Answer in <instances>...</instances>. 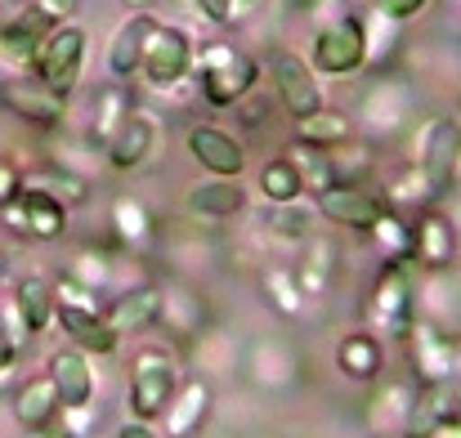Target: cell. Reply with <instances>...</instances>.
<instances>
[{"instance_id": "6da1fadb", "label": "cell", "mask_w": 461, "mask_h": 438, "mask_svg": "<svg viewBox=\"0 0 461 438\" xmlns=\"http://www.w3.org/2000/svg\"><path fill=\"white\" fill-rule=\"evenodd\" d=\"M363 322L372 326V335L408 340V331H412V322H417V278H412V260H385V269L376 273L372 291L363 299Z\"/></svg>"}, {"instance_id": "7a4b0ae2", "label": "cell", "mask_w": 461, "mask_h": 438, "mask_svg": "<svg viewBox=\"0 0 461 438\" xmlns=\"http://www.w3.org/2000/svg\"><path fill=\"white\" fill-rule=\"evenodd\" d=\"M256 81H260L256 58H247L229 40L202 45V54H197V85H202V99L211 108H238L256 90Z\"/></svg>"}, {"instance_id": "3957f363", "label": "cell", "mask_w": 461, "mask_h": 438, "mask_svg": "<svg viewBox=\"0 0 461 438\" xmlns=\"http://www.w3.org/2000/svg\"><path fill=\"white\" fill-rule=\"evenodd\" d=\"M457 165H461V126L453 117H430L417 130V170L426 174L435 197H444L453 188Z\"/></svg>"}, {"instance_id": "277c9868", "label": "cell", "mask_w": 461, "mask_h": 438, "mask_svg": "<svg viewBox=\"0 0 461 438\" xmlns=\"http://www.w3.org/2000/svg\"><path fill=\"white\" fill-rule=\"evenodd\" d=\"M81 58H86V31L77 22H59L45 45L36 49V81H45L54 94H72L77 90V76H81Z\"/></svg>"}, {"instance_id": "5b68a950", "label": "cell", "mask_w": 461, "mask_h": 438, "mask_svg": "<svg viewBox=\"0 0 461 438\" xmlns=\"http://www.w3.org/2000/svg\"><path fill=\"white\" fill-rule=\"evenodd\" d=\"M363 63H367V31H363V22L354 13L318 27V36H313V72H322V76H349Z\"/></svg>"}, {"instance_id": "8992f818", "label": "cell", "mask_w": 461, "mask_h": 438, "mask_svg": "<svg viewBox=\"0 0 461 438\" xmlns=\"http://www.w3.org/2000/svg\"><path fill=\"white\" fill-rule=\"evenodd\" d=\"M403 344H408L417 385H435V380H453V376H457L461 344L448 335V326H439V322H430V317H417Z\"/></svg>"}, {"instance_id": "52a82bcc", "label": "cell", "mask_w": 461, "mask_h": 438, "mask_svg": "<svg viewBox=\"0 0 461 438\" xmlns=\"http://www.w3.org/2000/svg\"><path fill=\"white\" fill-rule=\"evenodd\" d=\"M140 72L149 76V85H157V90L179 85L193 72V40H188V31L184 27H170V22H153V31L144 40Z\"/></svg>"}, {"instance_id": "ba28073f", "label": "cell", "mask_w": 461, "mask_h": 438, "mask_svg": "<svg viewBox=\"0 0 461 438\" xmlns=\"http://www.w3.org/2000/svg\"><path fill=\"white\" fill-rule=\"evenodd\" d=\"M179 380H175V362L161 349H140L131 362V407L140 421H153L166 412V403L175 398Z\"/></svg>"}, {"instance_id": "9c48e42d", "label": "cell", "mask_w": 461, "mask_h": 438, "mask_svg": "<svg viewBox=\"0 0 461 438\" xmlns=\"http://www.w3.org/2000/svg\"><path fill=\"white\" fill-rule=\"evenodd\" d=\"M0 108L14 112V117H23V121H32V126H63V117H68V99L54 94L36 76H9V81H0Z\"/></svg>"}, {"instance_id": "30bf717a", "label": "cell", "mask_w": 461, "mask_h": 438, "mask_svg": "<svg viewBox=\"0 0 461 438\" xmlns=\"http://www.w3.org/2000/svg\"><path fill=\"white\" fill-rule=\"evenodd\" d=\"M269 76H274V90H278V103L287 108V117L301 121V117H309V112L322 108V90H318L313 67H309L301 54L278 49V54L269 58Z\"/></svg>"}, {"instance_id": "8fae6325", "label": "cell", "mask_w": 461, "mask_h": 438, "mask_svg": "<svg viewBox=\"0 0 461 438\" xmlns=\"http://www.w3.org/2000/svg\"><path fill=\"white\" fill-rule=\"evenodd\" d=\"M313 197H318V215L322 219L358 228V233H367L381 219V210H385V201L376 192H363V188H349V183H331V188H322Z\"/></svg>"}, {"instance_id": "7c38bea8", "label": "cell", "mask_w": 461, "mask_h": 438, "mask_svg": "<svg viewBox=\"0 0 461 438\" xmlns=\"http://www.w3.org/2000/svg\"><path fill=\"white\" fill-rule=\"evenodd\" d=\"M184 144H188V152H193L197 165H206V170L220 174V179H238L242 165H247L242 144H238L229 130H220V126H193Z\"/></svg>"}, {"instance_id": "4fadbf2b", "label": "cell", "mask_w": 461, "mask_h": 438, "mask_svg": "<svg viewBox=\"0 0 461 438\" xmlns=\"http://www.w3.org/2000/svg\"><path fill=\"white\" fill-rule=\"evenodd\" d=\"M50 376H54V389H59V403L63 407H81V403H95V362L86 349H59L50 358Z\"/></svg>"}, {"instance_id": "5bb4252c", "label": "cell", "mask_w": 461, "mask_h": 438, "mask_svg": "<svg viewBox=\"0 0 461 438\" xmlns=\"http://www.w3.org/2000/svg\"><path fill=\"white\" fill-rule=\"evenodd\" d=\"M54 31V22L36 9H23L18 18H9L0 27V58L9 67H32L36 63V49L45 45V36Z\"/></svg>"}, {"instance_id": "9a60e30c", "label": "cell", "mask_w": 461, "mask_h": 438, "mask_svg": "<svg viewBox=\"0 0 461 438\" xmlns=\"http://www.w3.org/2000/svg\"><path fill=\"white\" fill-rule=\"evenodd\" d=\"M157 139H161V130H157L153 117L131 112V117H126V126L113 135V144L104 147V156H108V165H113V170H140V165L157 152Z\"/></svg>"}, {"instance_id": "2e32d148", "label": "cell", "mask_w": 461, "mask_h": 438, "mask_svg": "<svg viewBox=\"0 0 461 438\" xmlns=\"http://www.w3.org/2000/svg\"><path fill=\"white\" fill-rule=\"evenodd\" d=\"M126 117H131V94H126V85H122V81L99 85V90L90 94V121H86L90 147L104 152V147L113 144V135L126 126Z\"/></svg>"}, {"instance_id": "e0dca14e", "label": "cell", "mask_w": 461, "mask_h": 438, "mask_svg": "<svg viewBox=\"0 0 461 438\" xmlns=\"http://www.w3.org/2000/svg\"><path fill=\"white\" fill-rule=\"evenodd\" d=\"M166 434L170 438H197V430L206 425V416H211V385L206 380H188V385H179L175 389V398L166 403Z\"/></svg>"}, {"instance_id": "ac0fdd59", "label": "cell", "mask_w": 461, "mask_h": 438, "mask_svg": "<svg viewBox=\"0 0 461 438\" xmlns=\"http://www.w3.org/2000/svg\"><path fill=\"white\" fill-rule=\"evenodd\" d=\"M113 237L122 255H144L157 237V219L153 210L140 197H117L113 201Z\"/></svg>"}, {"instance_id": "d6986e66", "label": "cell", "mask_w": 461, "mask_h": 438, "mask_svg": "<svg viewBox=\"0 0 461 438\" xmlns=\"http://www.w3.org/2000/svg\"><path fill=\"white\" fill-rule=\"evenodd\" d=\"M54 317H59V326L68 331V340L77 344V349H86V353H117V331L104 322V313L99 308H68V304H54Z\"/></svg>"}, {"instance_id": "ffe728a7", "label": "cell", "mask_w": 461, "mask_h": 438, "mask_svg": "<svg viewBox=\"0 0 461 438\" xmlns=\"http://www.w3.org/2000/svg\"><path fill=\"white\" fill-rule=\"evenodd\" d=\"M461 412L457 389L448 380H435V385H417L412 394V412H408V438H426L435 425H444L448 416Z\"/></svg>"}, {"instance_id": "44dd1931", "label": "cell", "mask_w": 461, "mask_h": 438, "mask_svg": "<svg viewBox=\"0 0 461 438\" xmlns=\"http://www.w3.org/2000/svg\"><path fill=\"white\" fill-rule=\"evenodd\" d=\"M18 210H23V233L36 242H54L68 233V206L45 188H23Z\"/></svg>"}, {"instance_id": "7402d4cb", "label": "cell", "mask_w": 461, "mask_h": 438, "mask_svg": "<svg viewBox=\"0 0 461 438\" xmlns=\"http://www.w3.org/2000/svg\"><path fill=\"white\" fill-rule=\"evenodd\" d=\"M157 313H161V287L153 282H144V287H131V291H122L108 308H104V322L122 335V331H149L157 322Z\"/></svg>"}, {"instance_id": "603a6c76", "label": "cell", "mask_w": 461, "mask_h": 438, "mask_svg": "<svg viewBox=\"0 0 461 438\" xmlns=\"http://www.w3.org/2000/svg\"><path fill=\"white\" fill-rule=\"evenodd\" d=\"M363 112H367V126L376 130H399L412 112V90L399 81V76H376V85L367 90L363 99Z\"/></svg>"}, {"instance_id": "cb8c5ba5", "label": "cell", "mask_w": 461, "mask_h": 438, "mask_svg": "<svg viewBox=\"0 0 461 438\" xmlns=\"http://www.w3.org/2000/svg\"><path fill=\"white\" fill-rule=\"evenodd\" d=\"M149 31H153V18H149V13H131V18L117 27V36H113V45H108V72H113L122 85L140 72Z\"/></svg>"}, {"instance_id": "d4e9b609", "label": "cell", "mask_w": 461, "mask_h": 438, "mask_svg": "<svg viewBox=\"0 0 461 438\" xmlns=\"http://www.w3.org/2000/svg\"><path fill=\"white\" fill-rule=\"evenodd\" d=\"M59 389H54V376L45 371V376H32L27 385H18V394H14V421L23 425V430H45V425H54V416H59Z\"/></svg>"}, {"instance_id": "484cf974", "label": "cell", "mask_w": 461, "mask_h": 438, "mask_svg": "<svg viewBox=\"0 0 461 438\" xmlns=\"http://www.w3.org/2000/svg\"><path fill=\"white\" fill-rule=\"evenodd\" d=\"M184 206L193 210V215H202V219H229V215H238L242 206H247V192H242V183L238 179H206V183H193L188 188V197H184Z\"/></svg>"}, {"instance_id": "4316f807", "label": "cell", "mask_w": 461, "mask_h": 438, "mask_svg": "<svg viewBox=\"0 0 461 438\" xmlns=\"http://www.w3.org/2000/svg\"><path fill=\"white\" fill-rule=\"evenodd\" d=\"M336 367H340L349 380H376V376L385 371L381 335H372V331H349V335L336 344Z\"/></svg>"}, {"instance_id": "83f0119b", "label": "cell", "mask_w": 461, "mask_h": 438, "mask_svg": "<svg viewBox=\"0 0 461 438\" xmlns=\"http://www.w3.org/2000/svg\"><path fill=\"white\" fill-rule=\"evenodd\" d=\"M417 380H385L376 403H372V430L381 434H408V412H412Z\"/></svg>"}, {"instance_id": "f1b7e54d", "label": "cell", "mask_w": 461, "mask_h": 438, "mask_svg": "<svg viewBox=\"0 0 461 438\" xmlns=\"http://www.w3.org/2000/svg\"><path fill=\"white\" fill-rule=\"evenodd\" d=\"M412 233H417V260L421 264H430V269H448L453 264V255H457V228L444 219V215H421L417 224H412Z\"/></svg>"}, {"instance_id": "f546056e", "label": "cell", "mask_w": 461, "mask_h": 438, "mask_svg": "<svg viewBox=\"0 0 461 438\" xmlns=\"http://www.w3.org/2000/svg\"><path fill=\"white\" fill-rule=\"evenodd\" d=\"M292 273H296V287H301L305 299L327 295L331 291V278H336V246L322 242V237H318V242L305 237V255H301V264H296Z\"/></svg>"}, {"instance_id": "4dcf8cb0", "label": "cell", "mask_w": 461, "mask_h": 438, "mask_svg": "<svg viewBox=\"0 0 461 438\" xmlns=\"http://www.w3.org/2000/svg\"><path fill=\"white\" fill-rule=\"evenodd\" d=\"M14 308L23 313V326H27L32 335L45 331L50 317H54V282H45L41 273L23 278V282L14 287Z\"/></svg>"}, {"instance_id": "1f68e13d", "label": "cell", "mask_w": 461, "mask_h": 438, "mask_svg": "<svg viewBox=\"0 0 461 438\" xmlns=\"http://www.w3.org/2000/svg\"><path fill=\"white\" fill-rule=\"evenodd\" d=\"M349 135H354V126H349L345 112H327V108H318V112H309V117L296 121V144L322 147V152L349 144Z\"/></svg>"}, {"instance_id": "d6a6232c", "label": "cell", "mask_w": 461, "mask_h": 438, "mask_svg": "<svg viewBox=\"0 0 461 438\" xmlns=\"http://www.w3.org/2000/svg\"><path fill=\"white\" fill-rule=\"evenodd\" d=\"M23 188H45V192H54L63 206H81V201H90V183H86V174H77V170H68V165H41V170H27L23 174Z\"/></svg>"}, {"instance_id": "836d02e7", "label": "cell", "mask_w": 461, "mask_h": 438, "mask_svg": "<svg viewBox=\"0 0 461 438\" xmlns=\"http://www.w3.org/2000/svg\"><path fill=\"white\" fill-rule=\"evenodd\" d=\"M372 237H376V246H381V255L385 260H417V233H412V219H403L399 210H381V219L367 228Z\"/></svg>"}, {"instance_id": "e575fe53", "label": "cell", "mask_w": 461, "mask_h": 438, "mask_svg": "<svg viewBox=\"0 0 461 438\" xmlns=\"http://www.w3.org/2000/svg\"><path fill=\"white\" fill-rule=\"evenodd\" d=\"M63 273H68L72 282H81L86 291L108 295L113 291V278H117V255H108V251H81Z\"/></svg>"}, {"instance_id": "d590c367", "label": "cell", "mask_w": 461, "mask_h": 438, "mask_svg": "<svg viewBox=\"0 0 461 438\" xmlns=\"http://www.w3.org/2000/svg\"><path fill=\"white\" fill-rule=\"evenodd\" d=\"M260 192H265V201L287 206V201H301L305 183H301V174H296V165L287 156H274V161L260 165Z\"/></svg>"}, {"instance_id": "8d00e7d4", "label": "cell", "mask_w": 461, "mask_h": 438, "mask_svg": "<svg viewBox=\"0 0 461 438\" xmlns=\"http://www.w3.org/2000/svg\"><path fill=\"white\" fill-rule=\"evenodd\" d=\"M287 161L296 165V174H301V183H305L309 192H322V188L336 183V161H331V152H322V147L296 144L287 152Z\"/></svg>"}, {"instance_id": "74e56055", "label": "cell", "mask_w": 461, "mask_h": 438, "mask_svg": "<svg viewBox=\"0 0 461 438\" xmlns=\"http://www.w3.org/2000/svg\"><path fill=\"white\" fill-rule=\"evenodd\" d=\"M265 299L283 313V317H301L305 313V295L296 287V273L287 264H269L265 269Z\"/></svg>"}, {"instance_id": "f35d334b", "label": "cell", "mask_w": 461, "mask_h": 438, "mask_svg": "<svg viewBox=\"0 0 461 438\" xmlns=\"http://www.w3.org/2000/svg\"><path fill=\"white\" fill-rule=\"evenodd\" d=\"M157 322H166L170 331H197L202 326V304H197V295L179 291V287H161V313H157Z\"/></svg>"}, {"instance_id": "ab89813d", "label": "cell", "mask_w": 461, "mask_h": 438, "mask_svg": "<svg viewBox=\"0 0 461 438\" xmlns=\"http://www.w3.org/2000/svg\"><path fill=\"white\" fill-rule=\"evenodd\" d=\"M54 430L63 438H90V430H95V407H90V403H81V407H59Z\"/></svg>"}, {"instance_id": "60d3db41", "label": "cell", "mask_w": 461, "mask_h": 438, "mask_svg": "<svg viewBox=\"0 0 461 438\" xmlns=\"http://www.w3.org/2000/svg\"><path fill=\"white\" fill-rule=\"evenodd\" d=\"M269 228H274L278 237L305 242V237H309V215H305V210H296V201H287L278 215H269Z\"/></svg>"}, {"instance_id": "b9f144b4", "label": "cell", "mask_w": 461, "mask_h": 438, "mask_svg": "<svg viewBox=\"0 0 461 438\" xmlns=\"http://www.w3.org/2000/svg\"><path fill=\"white\" fill-rule=\"evenodd\" d=\"M18 197H23V170H18L9 156H0V210L14 206Z\"/></svg>"}, {"instance_id": "7bdbcfd3", "label": "cell", "mask_w": 461, "mask_h": 438, "mask_svg": "<svg viewBox=\"0 0 461 438\" xmlns=\"http://www.w3.org/2000/svg\"><path fill=\"white\" fill-rule=\"evenodd\" d=\"M426 4H430V0H376V13L390 18V22H408V18L426 13Z\"/></svg>"}, {"instance_id": "ee69618b", "label": "cell", "mask_w": 461, "mask_h": 438, "mask_svg": "<svg viewBox=\"0 0 461 438\" xmlns=\"http://www.w3.org/2000/svg\"><path fill=\"white\" fill-rule=\"evenodd\" d=\"M77 4H81V0H32V9H36V13H45L54 27H59V22H68V18L77 13Z\"/></svg>"}, {"instance_id": "f6af8a7d", "label": "cell", "mask_w": 461, "mask_h": 438, "mask_svg": "<svg viewBox=\"0 0 461 438\" xmlns=\"http://www.w3.org/2000/svg\"><path fill=\"white\" fill-rule=\"evenodd\" d=\"M260 9H269V0H229V27H242V22H251Z\"/></svg>"}, {"instance_id": "bcb514c9", "label": "cell", "mask_w": 461, "mask_h": 438, "mask_svg": "<svg viewBox=\"0 0 461 438\" xmlns=\"http://www.w3.org/2000/svg\"><path fill=\"white\" fill-rule=\"evenodd\" d=\"M211 22H220V27H229V0H193Z\"/></svg>"}, {"instance_id": "7dc6e473", "label": "cell", "mask_w": 461, "mask_h": 438, "mask_svg": "<svg viewBox=\"0 0 461 438\" xmlns=\"http://www.w3.org/2000/svg\"><path fill=\"white\" fill-rule=\"evenodd\" d=\"M117 438H161V434H157L149 421H131V425H122V430H117Z\"/></svg>"}, {"instance_id": "c3c4849f", "label": "cell", "mask_w": 461, "mask_h": 438, "mask_svg": "<svg viewBox=\"0 0 461 438\" xmlns=\"http://www.w3.org/2000/svg\"><path fill=\"white\" fill-rule=\"evenodd\" d=\"M426 438H461V412H457V416H448L444 425H435Z\"/></svg>"}, {"instance_id": "681fc988", "label": "cell", "mask_w": 461, "mask_h": 438, "mask_svg": "<svg viewBox=\"0 0 461 438\" xmlns=\"http://www.w3.org/2000/svg\"><path fill=\"white\" fill-rule=\"evenodd\" d=\"M122 4H126L131 13H149V4H153V0H122Z\"/></svg>"}, {"instance_id": "f907efd6", "label": "cell", "mask_w": 461, "mask_h": 438, "mask_svg": "<svg viewBox=\"0 0 461 438\" xmlns=\"http://www.w3.org/2000/svg\"><path fill=\"white\" fill-rule=\"evenodd\" d=\"M27 438H63L54 425H45V430H27Z\"/></svg>"}, {"instance_id": "816d5d0a", "label": "cell", "mask_w": 461, "mask_h": 438, "mask_svg": "<svg viewBox=\"0 0 461 438\" xmlns=\"http://www.w3.org/2000/svg\"><path fill=\"white\" fill-rule=\"evenodd\" d=\"M457 376H461V353H457Z\"/></svg>"}, {"instance_id": "f5cc1de1", "label": "cell", "mask_w": 461, "mask_h": 438, "mask_svg": "<svg viewBox=\"0 0 461 438\" xmlns=\"http://www.w3.org/2000/svg\"><path fill=\"white\" fill-rule=\"evenodd\" d=\"M0 273H5V255H0Z\"/></svg>"}]
</instances>
